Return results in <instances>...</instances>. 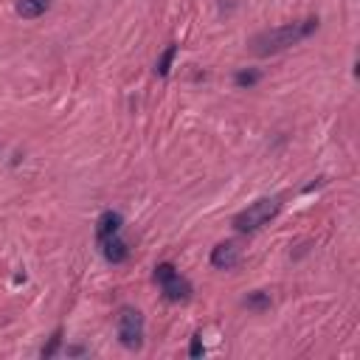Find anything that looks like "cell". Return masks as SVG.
Wrapping results in <instances>:
<instances>
[{"mask_svg":"<svg viewBox=\"0 0 360 360\" xmlns=\"http://www.w3.org/2000/svg\"><path fill=\"white\" fill-rule=\"evenodd\" d=\"M160 284V290H163V298L166 301H188L191 298V281L188 278H183L177 270L172 273V276H166V278H160L158 281Z\"/></svg>","mask_w":360,"mask_h":360,"instance_id":"5","label":"cell"},{"mask_svg":"<svg viewBox=\"0 0 360 360\" xmlns=\"http://www.w3.org/2000/svg\"><path fill=\"white\" fill-rule=\"evenodd\" d=\"M239 259H242V248H239V242H233V239L219 242V245L211 250V264H214L217 270H233V267L239 264Z\"/></svg>","mask_w":360,"mask_h":360,"instance_id":"4","label":"cell"},{"mask_svg":"<svg viewBox=\"0 0 360 360\" xmlns=\"http://www.w3.org/2000/svg\"><path fill=\"white\" fill-rule=\"evenodd\" d=\"M259 76H262L259 70H239V73H236V84H239V87H250V84L259 82Z\"/></svg>","mask_w":360,"mask_h":360,"instance_id":"11","label":"cell"},{"mask_svg":"<svg viewBox=\"0 0 360 360\" xmlns=\"http://www.w3.org/2000/svg\"><path fill=\"white\" fill-rule=\"evenodd\" d=\"M315 31H318V17H307V20L287 22V25H276V28H267V31L256 34L250 39V51L256 56H270V53H278V51H287V48L298 45L301 39H307Z\"/></svg>","mask_w":360,"mask_h":360,"instance_id":"1","label":"cell"},{"mask_svg":"<svg viewBox=\"0 0 360 360\" xmlns=\"http://www.w3.org/2000/svg\"><path fill=\"white\" fill-rule=\"evenodd\" d=\"M278 211H281V202H278L276 197H262V200L250 202L248 208H242V211L233 217V228H236L239 233H253V231H259L262 225H267Z\"/></svg>","mask_w":360,"mask_h":360,"instance_id":"2","label":"cell"},{"mask_svg":"<svg viewBox=\"0 0 360 360\" xmlns=\"http://www.w3.org/2000/svg\"><path fill=\"white\" fill-rule=\"evenodd\" d=\"M17 14L20 17H25V20H34V17H39V14H45V8H48V0H17Z\"/></svg>","mask_w":360,"mask_h":360,"instance_id":"8","label":"cell"},{"mask_svg":"<svg viewBox=\"0 0 360 360\" xmlns=\"http://www.w3.org/2000/svg\"><path fill=\"white\" fill-rule=\"evenodd\" d=\"M115 329H118L121 346H127V349H141L143 346V315L135 307H121L118 309Z\"/></svg>","mask_w":360,"mask_h":360,"instance_id":"3","label":"cell"},{"mask_svg":"<svg viewBox=\"0 0 360 360\" xmlns=\"http://www.w3.org/2000/svg\"><path fill=\"white\" fill-rule=\"evenodd\" d=\"M68 354H84V349H82V346H70Z\"/></svg>","mask_w":360,"mask_h":360,"instance_id":"14","label":"cell"},{"mask_svg":"<svg viewBox=\"0 0 360 360\" xmlns=\"http://www.w3.org/2000/svg\"><path fill=\"white\" fill-rule=\"evenodd\" d=\"M101 245V253H104V259L107 262H112V264H121L127 256H129V248H127V242L115 233V236H107V239H101L98 242Z\"/></svg>","mask_w":360,"mask_h":360,"instance_id":"7","label":"cell"},{"mask_svg":"<svg viewBox=\"0 0 360 360\" xmlns=\"http://www.w3.org/2000/svg\"><path fill=\"white\" fill-rule=\"evenodd\" d=\"M174 56H177V45H169V48L160 53V59H158V65H155V73H158V76H169Z\"/></svg>","mask_w":360,"mask_h":360,"instance_id":"9","label":"cell"},{"mask_svg":"<svg viewBox=\"0 0 360 360\" xmlns=\"http://www.w3.org/2000/svg\"><path fill=\"white\" fill-rule=\"evenodd\" d=\"M59 343H62V329H56V332L51 335L48 346H42V357H53V354H56V349H59Z\"/></svg>","mask_w":360,"mask_h":360,"instance_id":"12","label":"cell"},{"mask_svg":"<svg viewBox=\"0 0 360 360\" xmlns=\"http://www.w3.org/2000/svg\"><path fill=\"white\" fill-rule=\"evenodd\" d=\"M202 352H205L202 338H200V335H194V338H191V346H188V354H191V357H200Z\"/></svg>","mask_w":360,"mask_h":360,"instance_id":"13","label":"cell"},{"mask_svg":"<svg viewBox=\"0 0 360 360\" xmlns=\"http://www.w3.org/2000/svg\"><path fill=\"white\" fill-rule=\"evenodd\" d=\"M245 307H248V309H267V307H270V295H267V292H250V295L245 298Z\"/></svg>","mask_w":360,"mask_h":360,"instance_id":"10","label":"cell"},{"mask_svg":"<svg viewBox=\"0 0 360 360\" xmlns=\"http://www.w3.org/2000/svg\"><path fill=\"white\" fill-rule=\"evenodd\" d=\"M124 225V217L118 211H104L98 219H96V239H107V236H115Z\"/></svg>","mask_w":360,"mask_h":360,"instance_id":"6","label":"cell"}]
</instances>
